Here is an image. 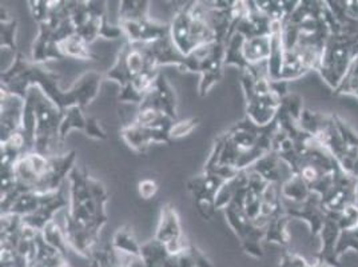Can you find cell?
Segmentation results:
<instances>
[{
	"instance_id": "obj_1",
	"label": "cell",
	"mask_w": 358,
	"mask_h": 267,
	"mask_svg": "<svg viewBox=\"0 0 358 267\" xmlns=\"http://www.w3.org/2000/svg\"><path fill=\"white\" fill-rule=\"evenodd\" d=\"M0 79L1 89L24 101L30 87L38 86L45 96L64 113L74 106H79L83 110L90 106L98 96L105 75L89 71L82 75L69 91H62L59 75L50 71L42 64H34L26 59L22 52H17L14 63L7 70L1 71Z\"/></svg>"
},
{
	"instance_id": "obj_29",
	"label": "cell",
	"mask_w": 358,
	"mask_h": 267,
	"mask_svg": "<svg viewBox=\"0 0 358 267\" xmlns=\"http://www.w3.org/2000/svg\"><path fill=\"white\" fill-rule=\"evenodd\" d=\"M42 202H43V194L34 193V192L22 194L17 198L15 205L11 208L10 214H15L22 218L27 217L36 212L42 206Z\"/></svg>"
},
{
	"instance_id": "obj_37",
	"label": "cell",
	"mask_w": 358,
	"mask_h": 267,
	"mask_svg": "<svg viewBox=\"0 0 358 267\" xmlns=\"http://www.w3.org/2000/svg\"><path fill=\"white\" fill-rule=\"evenodd\" d=\"M201 118L199 117H193V118L186 119V120H180L176 122L170 130V138L171 140L179 139L183 136H187L189 134L193 133L195 129L199 126Z\"/></svg>"
},
{
	"instance_id": "obj_16",
	"label": "cell",
	"mask_w": 358,
	"mask_h": 267,
	"mask_svg": "<svg viewBox=\"0 0 358 267\" xmlns=\"http://www.w3.org/2000/svg\"><path fill=\"white\" fill-rule=\"evenodd\" d=\"M120 136L123 138L126 145L138 154H146L150 146L152 145L149 129L141 127L135 123L124 126L120 130Z\"/></svg>"
},
{
	"instance_id": "obj_8",
	"label": "cell",
	"mask_w": 358,
	"mask_h": 267,
	"mask_svg": "<svg viewBox=\"0 0 358 267\" xmlns=\"http://www.w3.org/2000/svg\"><path fill=\"white\" fill-rule=\"evenodd\" d=\"M139 108H154L164 113V115L173 119L174 122L178 118L176 92L162 73L158 75L152 89L145 95L143 102L139 104Z\"/></svg>"
},
{
	"instance_id": "obj_24",
	"label": "cell",
	"mask_w": 358,
	"mask_h": 267,
	"mask_svg": "<svg viewBox=\"0 0 358 267\" xmlns=\"http://www.w3.org/2000/svg\"><path fill=\"white\" fill-rule=\"evenodd\" d=\"M127 50H129V43L126 42L120 48L114 66L105 74L106 79L117 82L120 85V87H123L133 82V75L130 73L129 66H127Z\"/></svg>"
},
{
	"instance_id": "obj_17",
	"label": "cell",
	"mask_w": 358,
	"mask_h": 267,
	"mask_svg": "<svg viewBox=\"0 0 358 267\" xmlns=\"http://www.w3.org/2000/svg\"><path fill=\"white\" fill-rule=\"evenodd\" d=\"M271 51V35L258 36L243 43V55L250 66H257L262 62H268Z\"/></svg>"
},
{
	"instance_id": "obj_32",
	"label": "cell",
	"mask_w": 358,
	"mask_h": 267,
	"mask_svg": "<svg viewBox=\"0 0 358 267\" xmlns=\"http://www.w3.org/2000/svg\"><path fill=\"white\" fill-rule=\"evenodd\" d=\"M16 32H17V20L16 19H10L7 22H0V45L8 47L11 51L19 52L17 51V45H16Z\"/></svg>"
},
{
	"instance_id": "obj_48",
	"label": "cell",
	"mask_w": 358,
	"mask_h": 267,
	"mask_svg": "<svg viewBox=\"0 0 358 267\" xmlns=\"http://www.w3.org/2000/svg\"><path fill=\"white\" fill-rule=\"evenodd\" d=\"M356 205L358 206V178L357 182H356Z\"/></svg>"
},
{
	"instance_id": "obj_28",
	"label": "cell",
	"mask_w": 358,
	"mask_h": 267,
	"mask_svg": "<svg viewBox=\"0 0 358 267\" xmlns=\"http://www.w3.org/2000/svg\"><path fill=\"white\" fill-rule=\"evenodd\" d=\"M329 122H330V115L328 117V115L314 113L310 110H303L299 120V126L301 127V130H303L305 133L317 138L325 130Z\"/></svg>"
},
{
	"instance_id": "obj_4",
	"label": "cell",
	"mask_w": 358,
	"mask_h": 267,
	"mask_svg": "<svg viewBox=\"0 0 358 267\" xmlns=\"http://www.w3.org/2000/svg\"><path fill=\"white\" fill-rule=\"evenodd\" d=\"M224 182L226 180L218 177L217 174L205 171L187 180L186 187L189 193L194 196L195 208L205 221H211L214 212L217 211L215 198Z\"/></svg>"
},
{
	"instance_id": "obj_26",
	"label": "cell",
	"mask_w": 358,
	"mask_h": 267,
	"mask_svg": "<svg viewBox=\"0 0 358 267\" xmlns=\"http://www.w3.org/2000/svg\"><path fill=\"white\" fill-rule=\"evenodd\" d=\"M60 51L66 58L82 60H96L98 58L90 51L89 45L78 35L69 38L59 45Z\"/></svg>"
},
{
	"instance_id": "obj_44",
	"label": "cell",
	"mask_w": 358,
	"mask_h": 267,
	"mask_svg": "<svg viewBox=\"0 0 358 267\" xmlns=\"http://www.w3.org/2000/svg\"><path fill=\"white\" fill-rule=\"evenodd\" d=\"M343 13L358 23V0H341Z\"/></svg>"
},
{
	"instance_id": "obj_9",
	"label": "cell",
	"mask_w": 358,
	"mask_h": 267,
	"mask_svg": "<svg viewBox=\"0 0 358 267\" xmlns=\"http://www.w3.org/2000/svg\"><path fill=\"white\" fill-rule=\"evenodd\" d=\"M75 161H76L75 151H70L67 154H60V155L55 154L50 157L48 173L41 179L36 193H52L62 189L63 180L66 177L69 178L70 173L74 170Z\"/></svg>"
},
{
	"instance_id": "obj_42",
	"label": "cell",
	"mask_w": 358,
	"mask_h": 267,
	"mask_svg": "<svg viewBox=\"0 0 358 267\" xmlns=\"http://www.w3.org/2000/svg\"><path fill=\"white\" fill-rule=\"evenodd\" d=\"M158 183L152 179H142L138 183V194L142 199H151L158 193Z\"/></svg>"
},
{
	"instance_id": "obj_18",
	"label": "cell",
	"mask_w": 358,
	"mask_h": 267,
	"mask_svg": "<svg viewBox=\"0 0 358 267\" xmlns=\"http://www.w3.org/2000/svg\"><path fill=\"white\" fill-rule=\"evenodd\" d=\"M141 258L148 267H164L170 254L164 243L152 238L141 245Z\"/></svg>"
},
{
	"instance_id": "obj_41",
	"label": "cell",
	"mask_w": 358,
	"mask_h": 267,
	"mask_svg": "<svg viewBox=\"0 0 358 267\" xmlns=\"http://www.w3.org/2000/svg\"><path fill=\"white\" fill-rule=\"evenodd\" d=\"M85 134L87 138L95 139V140H105L107 138V134L102 129V126L99 124V120L94 117L87 118V124H86V130Z\"/></svg>"
},
{
	"instance_id": "obj_33",
	"label": "cell",
	"mask_w": 358,
	"mask_h": 267,
	"mask_svg": "<svg viewBox=\"0 0 358 267\" xmlns=\"http://www.w3.org/2000/svg\"><path fill=\"white\" fill-rule=\"evenodd\" d=\"M349 250L358 252V226L353 229L341 230V233H340L337 247H336L337 257L341 258L343 254Z\"/></svg>"
},
{
	"instance_id": "obj_25",
	"label": "cell",
	"mask_w": 358,
	"mask_h": 267,
	"mask_svg": "<svg viewBox=\"0 0 358 267\" xmlns=\"http://www.w3.org/2000/svg\"><path fill=\"white\" fill-rule=\"evenodd\" d=\"M290 219L292 218L286 212L273 218L266 226L265 240L268 243H277L280 246L289 245L290 236L287 231V223L290 222Z\"/></svg>"
},
{
	"instance_id": "obj_5",
	"label": "cell",
	"mask_w": 358,
	"mask_h": 267,
	"mask_svg": "<svg viewBox=\"0 0 358 267\" xmlns=\"http://www.w3.org/2000/svg\"><path fill=\"white\" fill-rule=\"evenodd\" d=\"M356 182L357 178L346 173L337 164L333 173V182L328 192L321 196L322 205L330 214L340 212L341 210L356 203Z\"/></svg>"
},
{
	"instance_id": "obj_35",
	"label": "cell",
	"mask_w": 358,
	"mask_h": 267,
	"mask_svg": "<svg viewBox=\"0 0 358 267\" xmlns=\"http://www.w3.org/2000/svg\"><path fill=\"white\" fill-rule=\"evenodd\" d=\"M161 74L159 70H154V68H145L142 73L135 76L131 82V85L134 86L136 91H139L142 95H146L149 91L152 89L158 75Z\"/></svg>"
},
{
	"instance_id": "obj_40",
	"label": "cell",
	"mask_w": 358,
	"mask_h": 267,
	"mask_svg": "<svg viewBox=\"0 0 358 267\" xmlns=\"http://www.w3.org/2000/svg\"><path fill=\"white\" fill-rule=\"evenodd\" d=\"M145 95H142L139 91H136L131 83L120 87V95H118V102L120 103H136L141 104L143 102Z\"/></svg>"
},
{
	"instance_id": "obj_11",
	"label": "cell",
	"mask_w": 358,
	"mask_h": 267,
	"mask_svg": "<svg viewBox=\"0 0 358 267\" xmlns=\"http://www.w3.org/2000/svg\"><path fill=\"white\" fill-rule=\"evenodd\" d=\"M54 29L48 22L39 24L38 38L34 41L31 51V62L34 64H45L48 60H63L66 57L62 54L60 47L52 38Z\"/></svg>"
},
{
	"instance_id": "obj_15",
	"label": "cell",
	"mask_w": 358,
	"mask_h": 267,
	"mask_svg": "<svg viewBox=\"0 0 358 267\" xmlns=\"http://www.w3.org/2000/svg\"><path fill=\"white\" fill-rule=\"evenodd\" d=\"M226 219L230 224L231 230L236 233L239 240L249 237L254 230L258 227L255 223L246 215L243 208H239L234 203H230L227 208H224Z\"/></svg>"
},
{
	"instance_id": "obj_19",
	"label": "cell",
	"mask_w": 358,
	"mask_h": 267,
	"mask_svg": "<svg viewBox=\"0 0 358 267\" xmlns=\"http://www.w3.org/2000/svg\"><path fill=\"white\" fill-rule=\"evenodd\" d=\"M243 43L245 38L236 32L226 43H224V66H236L239 71L246 70L250 64L245 59L243 55Z\"/></svg>"
},
{
	"instance_id": "obj_47",
	"label": "cell",
	"mask_w": 358,
	"mask_h": 267,
	"mask_svg": "<svg viewBox=\"0 0 358 267\" xmlns=\"http://www.w3.org/2000/svg\"><path fill=\"white\" fill-rule=\"evenodd\" d=\"M310 267H328V266H327V265H325V264H321V262H318V261H317V262H315V265H314V266H310Z\"/></svg>"
},
{
	"instance_id": "obj_36",
	"label": "cell",
	"mask_w": 358,
	"mask_h": 267,
	"mask_svg": "<svg viewBox=\"0 0 358 267\" xmlns=\"http://www.w3.org/2000/svg\"><path fill=\"white\" fill-rule=\"evenodd\" d=\"M280 108L285 111L287 115H290L294 120L299 122L303 107H302V96L296 92H289L284 99L281 101Z\"/></svg>"
},
{
	"instance_id": "obj_38",
	"label": "cell",
	"mask_w": 358,
	"mask_h": 267,
	"mask_svg": "<svg viewBox=\"0 0 358 267\" xmlns=\"http://www.w3.org/2000/svg\"><path fill=\"white\" fill-rule=\"evenodd\" d=\"M27 4L30 8L31 16L38 24L48 20V16H50L48 0H30Z\"/></svg>"
},
{
	"instance_id": "obj_43",
	"label": "cell",
	"mask_w": 358,
	"mask_h": 267,
	"mask_svg": "<svg viewBox=\"0 0 358 267\" xmlns=\"http://www.w3.org/2000/svg\"><path fill=\"white\" fill-rule=\"evenodd\" d=\"M189 252H190L193 259H194L195 267H214L213 264L210 262L209 258L194 245L189 243Z\"/></svg>"
},
{
	"instance_id": "obj_27",
	"label": "cell",
	"mask_w": 358,
	"mask_h": 267,
	"mask_svg": "<svg viewBox=\"0 0 358 267\" xmlns=\"http://www.w3.org/2000/svg\"><path fill=\"white\" fill-rule=\"evenodd\" d=\"M308 73H309V70L306 68V66H305V63H303V60L301 58L299 52L296 50H286L281 80L290 82V80L299 79V78L308 74Z\"/></svg>"
},
{
	"instance_id": "obj_14",
	"label": "cell",
	"mask_w": 358,
	"mask_h": 267,
	"mask_svg": "<svg viewBox=\"0 0 358 267\" xmlns=\"http://www.w3.org/2000/svg\"><path fill=\"white\" fill-rule=\"evenodd\" d=\"M285 52H286V50H285L284 41H282V29L273 31V34H271V51H270V57H268V62H266L268 78L271 80H281Z\"/></svg>"
},
{
	"instance_id": "obj_34",
	"label": "cell",
	"mask_w": 358,
	"mask_h": 267,
	"mask_svg": "<svg viewBox=\"0 0 358 267\" xmlns=\"http://www.w3.org/2000/svg\"><path fill=\"white\" fill-rule=\"evenodd\" d=\"M330 217L337 222L340 230L353 229L358 226V206L356 203L349 205L341 210L340 212L330 214Z\"/></svg>"
},
{
	"instance_id": "obj_45",
	"label": "cell",
	"mask_w": 358,
	"mask_h": 267,
	"mask_svg": "<svg viewBox=\"0 0 358 267\" xmlns=\"http://www.w3.org/2000/svg\"><path fill=\"white\" fill-rule=\"evenodd\" d=\"M127 267H148L146 266V264L142 261V258L141 257H138V258H133L131 261H130V264H129V266Z\"/></svg>"
},
{
	"instance_id": "obj_6",
	"label": "cell",
	"mask_w": 358,
	"mask_h": 267,
	"mask_svg": "<svg viewBox=\"0 0 358 267\" xmlns=\"http://www.w3.org/2000/svg\"><path fill=\"white\" fill-rule=\"evenodd\" d=\"M26 101L0 87V143L7 142L22 127Z\"/></svg>"
},
{
	"instance_id": "obj_23",
	"label": "cell",
	"mask_w": 358,
	"mask_h": 267,
	"mask_svg": "<svg viewBox=\"0 0 358 267\" xmlns=\"http://www.w3.org/2000/svg\"><path fill=\"white\" fill-rule=\"evenodd\" d=\"M150 1L123 0L120 6V22H143L150 19Z\"/></svg>"
},
{
	"instance_id": "obj_12",
	"label": "cell",
	"mask_w": 358,
	"mask_h": 267,
	"mask_svg": "<svg viewBox=\"0 0 358 267\" xmlns=\"http://www.w3.org/2000/svg\"><path fill=\"white\" fill-rule=\"evenodd\" d=\"M340 227L337 222L329 215L328 221L324 224L321 233H320V239H321V249L318 252L317 261L321 264H325L328 267H340V258L337 257L336 247L337 242L340 237Z\"/></svg>"
},
{
	"instance_id": "obj_46",
	"label": "cell",
	"mask_w": 358,
	"mask_h": 267,
	"mask_svg": "<svg viewBox=\"0 0 358 267\" xmlns=\"http://www.w3.org/2000/svg\"><path fill=\"white\" fill-rule=\"evenodd\" d=\"M352 175H353V177H356V178H358V164H357V166H356V167H355V170H353V173H352Z\"/></svg>"
},
{
	"instance_id": "obj_31",
	"label": "cell",
	"mask_w": 358,
	"mask_h": 267,
	"mask_svg": "<svg viewBox=\"0 0 358 267\" xmlns=\"http://www.w3.org/2000/svg\"><path fill=\"white\" fill-rule=\"evenodd\" d=\"M333 92L336 95H352L358 99V55L352 60L340 86Z\"/></svg>"
},
{
	"instance_id": "obj_21",
	"label": "cell",
	"mask_w": 358,
	"mask_h": 267,
	"mask_svg": "<svg viewBox=\"0 0 358 267\" xmlns=\"http://www.w3.org/2000/svg\"><path fill=\"white\" fill-rule=\"evenodd\" d=\"M87 124V118L83 114V108L79 106H74L67 108L63 113V119L60 123V143H63L71 130H80L85 133Z\"/></svg>"
},
{
	"instance_id": "obj_2",
	"label": "cell",
	"mask_w": 358,
	"mask_h": 267,
	"mask_svg": "<svg viewBox=\"0 0 358 267\" xmlns=\"http://www.w3.org/2000/svg\"><path fill=\"white\" fill-rule=\"evenodd\" d=\"M27 99H30L36 114L34 152L52 157L55 155L52 152L55 146L60 143V123L63 119V111H60L59 107L52 103L38 86L30 87Z\"/></svg>"
},
{
	"instance_id": "obj_13",
	"label": "cell",
	"mask_w": 358,
	"mask_h": 267,
	"mask_svg": "<svg viewBox=\"0 0 358 267\" xmlns=\"http://www.w3.org/2000/svg\"><path fill=\"white\" fill-rule=\"evenodd\" d=\"M155 239L167 245L171 240L183 238L178 212L170 203H166L161 210V217L155 233Z\"/></svg>"
},
{
	"instance_id": "obj_20",
	"label": "cell",
	"mask_w": 358,
	"mask_h": 267,
	"mask_svg": "<svg viewBox=\"0 0 358 267\" xmlns=\"http://www.w3.org/2000/svg\"><path fill=\"white\" fill-rule=\"evenodd\" d=\"M310 194L312 192L309 186L305 183L303 179L301 178V175L296 173H293L281 185V195L296 205L303 203L310 196Z\"/></svg>"
},
{
	"instance_id": "obj_7",
	"label": "cell",
	"mask_w": 358,
	"mask_h": 267,
	"mask_svg": "<svg viewBox=\"0 0 358 267\" xmlns=\"http://www.w3.org/2000/svg\"><path fill=\"white\" fill-rule=\"evenodd\" d=\"M285 212L292 219H301L308 223L312 238L320 237V233L329 218L328 211L324 208L321 196L317 193L310 194L303 203L296 205L294 208H285Z\"/></svg>"
},
{
	"instance_id": "obj_30",
	"label": "cell",
	"mask_w": 358,
	"mask_h": 267,
	"mask_svg": "<svg viewBox=\"0 0 358 267\" xmlns=\"http://www.w3.org/2000/svg\"><path fill=\"white\" fill-rule=\"evenodd\" d=\"M41 233H42V237L45 238V242L50 246H52L60 254L67 257L69 242H67V238H66V234H64V230L60 229L58 223L55 222V221H51Z\"/></svg>"
},
{
	"instance_id": "obj_3",
	"label": "cell",
	"mask_w": 358,
	"mask_h": 267,
	"mask_svg": "<svg viewBox=\"0 0 358 267\" xmlns=\"http://www.w3.org/2000/svg\"><path fill=\"white\" fill-rule=\"evenodd\" d=\"M357 36L343 32L329 36L317 71L331 91L340 86L352 60L357 57Z\"/></svg>"
},
{
	"instance_id": "obj_10",
	"label": "cell",
	"mask_w": 358,
	"mask_h": 267,
	"mask_svg": "<svg viewBox=\"0 0 358 267\" xmlns=\"http://www.w3.org/2000/svg\"><path fill=\"white\" fill-rule=\"evenodd\" d=\"M195 1H182V6L179 7L177 14L170 24L171 30V39L179 51L189 57L194 52V45L192 43V22H193V7Z\"/></svg>"
},
{
	"instance_id": "obj_39",
	"label": "cell",
	"mask_w": 358,
	"mask_h": 267,
	"mask_svg": "<svg viewBox=\"0 0 358 267\" xmlns=\"http://www.w3.org/2000/svg\"><path fill=\"white\" fill-rule=\"evenodd\" d=\"M99 38H103V39H107V41H117V39L126 38V36H124V31L122 29V26L120 24H118V26L110 24L107 15H106L102 19V23H101Z\"/></svg>"
},
{
	"instance_id": "obj_22",
	"label": "cell",
	"mask_w": 358,
	"mask_h": 267,
	"mask_svg": "<svg viewBox=\"0 0 358 267\" xmlns=\"http://www.w3.org/2000/svg\"><path fill=\"white\" fill-rule=\"evenodd\" d=\"M111 246L114 247L115 252H124V254L130 255L131 258L141 257V245L135 239L134 234L129 226L120 227L115 231Z\"/></svg>"
}]
</instances>
